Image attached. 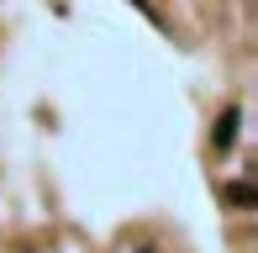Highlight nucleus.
Listing matches in <instances>:
<instances>
[{
	"label": "nucleus",
	"instance_id": "f257e3e1",
	"mask_svg": "<svg viewBox=\"0 0 258 253\" xmlns=\"http://www.w3.org/2000/svg\"><path fill=\"white\" fill-rule=\"evenodd\" d=\"M237 121H242V111H237V106H227V111H221V121L211 126V143H216V153H227V148L237 143Z\"/></svg>",
	"mask_w": 258,
	"mask_h": 253
},
{
	"label": "nucleus",
	"instance_id": "7ed1b4c3",
	"mask_svg": "<svg viewBox=\"0 0 258 253\" xmlns=\"http://www.w3.org/2000/svg\"><path fill=\"white\" fill-rule=\"evenodd\" d=\"M143 253H158V248H143Z\"/></svg>",
	"mask_w": 258,
	"mask_h": 253
},
{
	"label": "nucleus",
	"instance_id": "f03ea898",
	"mask_svg": "<svg viewBox=\"0 0 258 253\" xmlns=\"http://www.w3.org/2000/svg\"><path fill=\"white\" fill-rule=\"evenodd\" d=\"M227 201L232 206H253V190L248 185H227Z\"/></svg>",
	"mask_w": 258,
	"mask_h": 253
}]
</instances>
